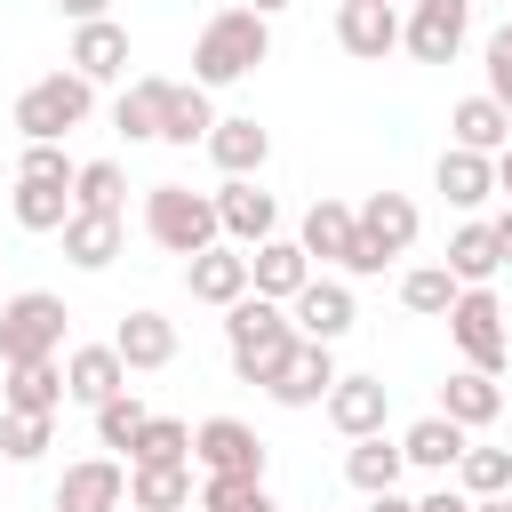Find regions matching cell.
I'll use <instances>...</instances> for the list:
<instances>
[{
	"instance_id": "6da1fadb",
	"label": "cell",
	"mask_w": 512,
	"mask_h": 512,
	"mask_svg": "<svg viewBox=\"0 0 512 512\" xmlns=\"http://www.w3.org/2000/svg\"><path fill=\"white\" fill-rule=\"evenodd\" d=\"M296 344H304V336H296L288 304H272V296H256V288L224 312V352H232V376H240V384H264V392H272L280 368L296 360Z\"/></svg>"
},
{
	"instance_id": "7a4b0ae2",
	"label": "cell",
	"mask_w": 512,
	"mask_h": 512,
	"mask_svg": "<svg viewBox=\"0 0 512 512\" xmlns=\"http://www.w3.org/2000/svg\"><path fill=\"white\" fill-rule=\"evenodd\" d=\"M264 56H272V16H256V8H216V16L200 24V40H192V80H200V88H232V80H248Z\"/></svg>"
},
{
	"instance_id": "3957f363",
	"label": "cell",
	"mask_w": 512,
	"mask_h": 512,
	"mask_svg": "<svg viewBox=\"0 0 512 512\" xmlns=\"http://www.w3.org/2000/svg\"><path fill=\"white\" fill-rule=\"evenodd\" d=\"M144 232H152V248H168V256H208L216 240H224V224H216V192H192V184H152L144 192Z\"/></svg>"
},
{
	"instance_id": "277c9868",
	"label": "cell",
	"mask_w": 512,
	"mask_h": 512,
	"mask_svg": "<svg viewBox=\"0 0 512 512\" xmlns=\"http://www.w3.org/2000/svg\"><path fill=\"white\" fill-rule=\"evenodd\" d=\"M64 296L48 288H24V296H0V368H24V360H56L64 352Z\"/></svg>"
},
{
	"instance_id": "5b68a950",
	"label": "cell",
	"mask_w": 512,
	"mask_h": 512,
	"mask_svg": "<svg viewBox=\"0 0 512 512\" xmlns=\"http://www.w3.org/2000/svg\"><path fill=\"white\" fill-rule=\"evenodd\" d=\"M88 112H96V88H88L80 72H48V80H32V88L16 96V136H24V144H64Z\"/></svg>"
},
{
	"instance_id": "8992f818",
	"label": "cell",
	"mask_w": 512,
	"mask_h": 512,
	"mask_svg": "<svg viewBox=\"0 0 512 512\" xmlns=\"http://www.w3.org/2000/svg\"><path fill=\"white\" fill-rule=\"evenodd\" d=\"M192 464H200V480H264V440L240 416H208V424H192Z\"/></svg>"
},
{
	"instance_id": "52a82bcc",
	"label": "cell",
	"mask_w": 512,
	"mask_h": 512,
	"mask_svg": "<svg viewBox=\"0 0 512 512\" xmlns=\"http://www.w3.org/2000/svg\"><path fill=\"white\" fill-rule=\"evenodd\" d=\"M448 336H456V352H464V368H504L512 360V328H504V304L488 296V288H464L456 296V312H448Z\"/></svg>"
},
{
	"instance_id": "ba28073f",
	"label": "cell",
	"mask_w": 512,
	"mask_h": 512,
	"mask_svg": "<svg viewBox=\"0 0 512 512\" xmlns=\"http://www.w3.org/2000/svg\"><path fill=\"white\" fill-rule=\"evenodd\" d=\"M464 32H472V0H408L400 16V48L416 64H456Z\"/></svg>"
},
{
	"instance_id": "9c48e42d",
	"label": "cell",
	"mask_w": 512,
	"mask_h": 512,
	"mask_svg": "<svg viewBox=\"0 0 512 512\" xmlns=\"http://www.w3.org/2000/svg\"><path fill=\"white\" fill-rule=\"evenodd\" d=\"M216 224H224L232 248H264V240L280 232V200H272L256 176H224V184H216Z\"/></svg>"
},
{
	"instance_id": "30bf717a",
	"label": "cell",
	"mask_w": 512,
	"mask_h": 512,
	"mask_svg": "<svg viewBox=\"0 0 512 512\" xmlns=\"http://www.w3.org/2000/svg\"><path fill=\"white\" fill-rule=\"evenodd\" d=\"M128 504V472H120V456H80V464H64V480H56V512H120Z\"/></svg>"
},
{
	"instance_id": "8fae6325",
	"label": "cell",
	"mask_w": 512,
	"mask_h": 512,
	"mask_svg": "<svg viewBox=\"0 0 512 512\" xmlns=\"http://www.w3.org/2000/svg\"><path fill=\"white\" fill-rule=\"evenodd\" d=\"M336 48L360 56V64H384V56L400 48V8H384V0H344V8H336Z\"/></svg>"
},
{
	"instance_id": "7c38bea8",
	"label": "cell",
	"mask_w": 512,
	"mask_h": 512,
	"mask_svg": "<svg viewBox=\"0 0 512 512\" xmlns=\"http://www.w3.org/2000/svg\"><path fill=\"white\" fill-rule=\"evenodd\" d=\"M184 288H192V304H216V312H232L256 280H248V248H232V240H216L208 256H192L184 264Z\"/></svg>"
},
{
	"instance_id": "4fadbf2b",
	"label": "cell",
	"mask_w": 512,
	"mask_h": 512,
	"mask_svg": "<svg viewBox=\"0 0 512 512\" xmlns=\"http://www.w3.org/2000/svg\"><path fill=\"white\" fill-rule=\"evenodd\" d=\"M288 320H296V336H304V344H336V336H352V320H360V312H352V288H344V280H320V272H312V280H304V296L288 304Z\"/></svg>"
},
{
	"instance_id": "5bb4252c",
	"label": "cell",
	"mask_w": 512,
	"mask_h": 512,
	"mask_svg": "<svg viewBox=\"0 0 512 512\" xmlns=\"http://www.w3.org/2000/svg\"><path fill=\"white\" fill-rule=\"evenodd\" d=\"M320 408H328V424H336L344 440H368V432H384V416H392V384H384V376H336V392H328Z\"/></svg>"
},
{
	"instance_id": "9a60e30c",
	"label": "cell",
	"mask_w": 512,
	"mask_h": 512,
	"mask_svg": "<svg viewBox=\"0 0 512 512\" xmlns=\"http://www.w3.org/2000/svg\"><path fill=\"white\" fill-rule=\"evenodd\" d=\"M416 232H424V216H416V200L408 192H368L360 200V240L392 264V256H408L416 248Z\"/></svg>"
},
{
	"instance_id": "2e32d148",
	"label": "cell",
	"mask_w": 512,
	"mask_h": 512,
	"mask_svg": "<svg viewBox=\"0 0 512 512\" xmlns=\"http://www.w3.org/2000/svg\"><path fill=\"white\" fill-rule=\"evenodd\" d=\"M88 88H104V80H128V24H72V56H64Z\"/></svg>"
},
{
	"instance_id": "e0dca14e",
	"label": "cell",
	"mask_w": 512,
	"mask_h": 512,
	"mask_svg": "<svg viewBox=\"0 0 512 512\" xmlns=\"http://www.w3.org/2000/svg\"><path fill=\"white\" fill-rule=\"evenodd\" d=\"M168 96H176V80H160V72L128 80V88L112 96V128H120L128 144H160V128H168Z\"/></svg>"
},
{
	"instance_id": "ac0fdd59",
	"label": "cell",
	"mask_w": 512,
	"mask_h": 512,
	"mask_svg": "<svg viewBox=\"0 0 512 512\" xmlns=\"http://www.w3.org/2000/svg\"><path fill=\"white\" fill-rule=\"evenodd\" d=\"M432 184L448 192V208L480 216V208L496 200V160H488V152H464V144H448V152L432 160Z\"/></svg>"
},
{
	"instance_id": "d6986e66",
	"label": "cell",
	"mask_w": 512,
	"mask_h": 512,
	"mask_svg": "<svg viewBox=\"0 0 512 512\" xmlns=\"http://www.w3.org/2000/svg\"><path fill=\"white\" fill-rule=\"evenodd\" d=\"M248 280H256V296H272V304H296L304 296V280H312V256H304V240H264V248H248Z\"/></svg>"
},
{
	"instance_id": "ffe728a7",
	"label": "cell",
	"mask_w": 512,
	"mask_h": 512,
	"mask_svg": "<svg viewBox=\"0 0 512 512\" xmlns=\"http://www.w3.org/2000/svg\"><path fill=\"white\" fill-rule=\"evenodd\" d=\"M64 400H72L64 360H24V368L0 376V408H8V416H56Z\"/></svg>"
},
{
	"instance_id": "44dd1931",
	"label": "cell",
	"mask_w": 512,
	"mask_h": 512,
	"mask_svg": "<svg viewBox=\"0 0 512 512\" xmlns=\"http://www.w3.org/2000/svg\"><path fill=\"white\" fill-rule=\"evenodd\" d=\"M296 240H304V256H320V264H336V272H344V256L360 248V208H344V200H328V192H320V200L304 208V232H296Z\"/></svg>"
},
{
	"instance_id": "7402d4cb",
	"label": "cell",
	"mask_w": 512,
	"mask_h": 512,
	"mask_svg": "<svg viewBox=\"0 0 512 512\" xmlns=\"http://www.w3.org/2000/svg\"><path fill=\"white\" fill-rule=\"evenodd\" d=\"M112 352L128 360V376H144V368H168V360H176V320L144 304V312H128V320L112 328Z\"/></svg>"
},
{
	"instance_id": "603a6c76",
	"label": "cell",
	"mask_w": 512,
	"mask_h": 512,
	"mask_svg": "<svg viewBox=\"0 0 512 512\" xmlns=\"http://www.w3.org/2000/svg\"><path fill=\"white\" fill-rule=\"evenodd\" d=\"M64 384H72L80 408H104L112 392H128V360H120L112 344H72V352H64Z\"/></svg>"
},
{
	"instance_id": "cb8c5ba5",
	"label": "cell",
	"mask_w": 512,
	"mask_h": 512,
	"mask_svg": "<svg viewBox=\"0 0 512 512\" xmlns=\"http://www.w3.org/2000/svg\"><path fill=\"white\" fill-rule=\"evenodd\" d=\"M440 416L464 424V432H488V424L504 416V384H496L488 368H456V376L440 384Z\"/></svg>"
},
{
	"instance_id": "d4e9b609",
	"label": "cell",
	"mask_w": 512,
	"mask_h": 512,
	"mask_svg": "<svg viewBox=\"0 0 512 512\" xmlns=\"http://www.w3.org/2000/svg\"><path fill=\"white\" fill-rule=\"evenodd\" d=\"M328 392H336V344H296V360L280 368L272 400L280 408H320Z\"/></svg>"
},
{
	"instance_id": "484cf974",
	"label": "cell",
	"mask_w": 512,
	"mask_h": 512,
	"mask_svg": "<svg viewBox=\"0 0 512 512\" xmlns=\"http://www.w3.org/2000/svg\"><path fill=\"white\" fill-rule=\"evenodd\" d=\"M464 448H472V432H464V424H448L440 408H432V416H416V424L400 432V456H408L416 472H456V464H464Z\"/></svg>"
},
{
	"instance_id": "4316f807",
	"label": "cell",
	"mask_w": 512,
	"mask_h": 512,
	"mask_svg": "<svg viewBox=\"0 0 512 512\" xmlns=\"http://www.w3.org/2000/svg\"><path fill=\"white\" fill-rule=\"evenodd\" d=\"M208 160H216L224 176H264V160H272V136H264L248 112H232V120H216V128H208Z\"/></svg>"
},
{
	"instance_id": "83f0119b",
	"label": "cell",
	"mask_w": 512,
	"mask_h": 512,
	"mask_svg": "<svg viewBox=\"0 0 512 512\" xmlns=\"http://www.w3.org/2000/svg\"><path fill=\"white\" fill-rule=\"evenodd\" d=\"M448 136H456L464 152H488V160H496V152L512 144V112H504V104L480 88V96H464V104L448 112Z\"/></svg>"
},
{
	"instance_id": "f1b7e54d",
	"label": "cell",
	"mask_w": 512,
	"mask_h": 512,
	"mask_svg": "<svg viewBox=\"0 0 512 512\" xmlns=\"http://www.w3.org/2000/svg\"><path fill=\"white\" fill-rule=\"evenodd\" d=\"M448 272H456L464 288H488V280L504 272V256H496V232H488V216H464V224L448 232Z\"/></svg>"
},
{
	"instance_id": "f546056e",
	"label": "cell",
	"mask_w": 512,
	"mask_h": 512,
	"mask_svg": "<svg viewBox=\"0 0 512 512\" xmlns=\"http://www.w3.org/2000/svg\"><path fill=\"white\" fill-rule=\"evenodd\" d=\"M400 472H408V456H400V440H384V432H368V440H352V448H344V480H352L360 496L400 488Z\"/></svg>"
},
{
	"instance_id": "4dcf8cb0",
	"label": "cell",
	"mask_w": 512,
	"mask_h": 512,
	"mask_svg": "<svg viewBox=\"0 0 512 512\" xmlns=\"http://www.w3.org/2000/svg\"><path fill=\"white\" fill-rule=\"evenodd\" d=\"M56 240H64V256H72L80 272H104V264L120 256L128 232H120V216H80V208H72V224H64Z\"/></svg>"
},
{
	"instance_id": "1f68e13d",
	"label": "cell",
	"mask_w": 512,
	"mask_h": 512,
	"mask_svg": "<svg viewBox=\"0 0 512 512\" xmlns=\"http://www.w3.org/2000/svg\"><path fill=\"white\" fill-rule=\"evenodd\" d=\"M200 488H192V464H144V472H128V504L136 512H184Z\"/></svg>"
},
{
	"instance_id": "d6a6232c",
	"label": "cell",
	"mask_w": 512,
	"mask_h": 512,
	"mask_svg": "<svg viewBox=\"0 0 512 512\" xmlns=\"http://www.w3.org/2000/svg\"><path fill=\"white\" fill-rule=\"evenodd\" d=\"M208 128H216V104H208V88H200V80H176V96H168V128H160V144H176V152H192V144H208Z\"/></svg>"
},
{
	"instance_id": "836d02e7",
	"label": "cell",
	"mask_w": 512,
	"mask_h": 512,
	"mask_svg": "<svg viewBox=\"0 0 512 512\" xmlns=\"http://www.w3.org/2000/svg\"><path fill=\"white\" fill-rule=\"evenodd\" d=\"M8 216H16L24 232H64V224H72V192H64V184H24V176H16Z\"/></svg>"
},
{
	"instance_id": "e575fe53",
	"label": "cell",
	"mask_w": 512,
	"mask_h": 512,
	"mask_svg": "<svg viewBox=\"0 0 512 512\" xmlns=\"http://www.w3.org/2000/svg\"><path fill=\"white\" fill-rule=\"evenodd\" d=\"M456 296H464V280H456L448 264H416V272H400V304L424 312V320H448Z\"/></svg>"
},
{
	"instance_id": "d590c367",
	"label": "cell",
	"mask_w": 512,
	"mask_h": 512,
	"mask_svg": "<svg viewBox=\"0 0 512 512\" xmlns=\"http://www.w3.org/2000/svg\"><path fill=\"white\" fill-rule=\"evenodd\" d=\"M144 464H192V424L184 416H152L136 432V448H128V472H144Z\"/></svg>"
},
{
	"instance_id": "8d00e7d4",
	"label": "cell",
	"mask_w": 512,
	"mask_h": 512,
	"mask_svg": "<svg viewBox=\"0 0 512 512\" xmlns=\"http://www.w3.org/2000/svg\"><path fill=\"white\" fill-rule=\"evenodd\" d=\"M120 192H128L120 160H80V176H72V208L80 216H120Z\"/></svg>"
},
{
	"instance_id": "74e56055",
	"label": "cell",
	"mask_w": 512,
	"mask_h": 512,
	"mask_svg": "<svg viewBox=\"0 0 512 512\" xmlns=\"http://www.w3.org/2000/svg\"><path fill=\"white\" fill-rule=\"evenodd\" d=\"M96 416V448H136V432L152 424V408L136 400V392H112L104 408H88Z\"/></svg>"
},
{
	"instance_id": "f35d334b",
	"label": "cell",
	"mask_w": 512,
	"mask_h": 512,
	"mask_svg": "<svg viewBox=\"0 0 512 512\" xmlns=\"http://www.w3.org/2000/svg\"><path fill=\"white\" fill-rule=\"evenodd\" d=\"M456 488L464 496H512V448H464Z\"/></svg>"
},
{
	"instance_id": "ab89813d",
	"label": "cell",
	"mask_w": 512,
	"mask_h": 512,
	"mask_svg": "<svg viewBox=\"0 0 512 512\" xmlns=\"http://www.w3.org/2000/svg\"><path fill=\"white\" fill-rule=\"evenodd\" d=\"M48 432H56V416H8V408H0V456H8V464L48 456Z\"/></svg>"
},
{
	"instance_id": "60d3db41",
	"label": "cell",
	"mask_w": 512,
	"mask_h": 512,
	"mask_svg": "<svg viewBox=\"0 0 512 512\" xmlns=\"http://www.w3.org/2000/svg\"><path fill=\"white\" fill-rule=\"evenodd\" d=\"M200 512H280L264 480H200Z\"/></svg>"
},
{
	"instance_id": "b9f144b4",
	"label": "cell",
	"mask_w": 512,
	"mask_h": 512,
	"mask_svg": "<svg viewBox=\"0 0 512 512\" xmlns=\"http://www.w3.org/2000/svg\"><path fill=\"white\" fill-rule=\"evenodd\" d=\"M16 176H24V184H64V192H72V176H80V160H64V144H24V160H16Z\"/></svg>"
},
{
	"instance_id": "7bdbcfd3",
	"label": "cell",
	"mask_w": 512,
	"mask_h": 512,
	"mask_svg": "<svg viewBox=\"0 0 512 512\" xmlns=\"http://www.w3.org/2000/svg\"><path fill=\"white\" fill-rule=\"evenodd\" d=\"M480 56H488V64H480V72H488V96L512 112V16L488 32V48H480Z\"/></svg>"
},
{
	"instance_id": "ee69618b",
	"label": "cell",
	"mask_w": 512,
	"mask_h": 512,
	"mask_svg": "<svg viewBox=\"0 0 512 512\" xmlns=\"http://www.w3.org/2000/svg\"><path fill=\"white\" fill-rule=\"evenodd\" d=\"M56 16H72V24H104L112 0H56Z\"/></svg>"
},
{
	"instance_id": "f6af8a7d",
	"label": "cell",
	"mask_w": 512,
	"mask_h": 512,
	"mask_svg": "<svg viewBox=\"0 0 512 512\" xmlns=\"http://www.w3.org/2000/svg\"><path fill=\"white\" fill-rule=\"evenodd\" d=\"M416 512H472V496L464 488H432V496H416Z\"/></svg>"
},
{
	"instance_id": "bcb514c9",
	"label": "cell",
	"mask_w": 512,
	"mask_h": 512,
	"mask_svg": "<svg viewBox=\"0 0 512 512\" xmlns=\"http://www.w3.org/2000/svg\"><path fill=\"white\" fill-rule=\"evenodd\" d=\"M488 232H496V256H504V264H512V200H504V208H496V216H488Z\"/></svg>"
},
{
	"instance_id": "7dc6e473",
	"label": "cell",
	"mask_w": 512,
	"mask_h": 512,
	"mask_svg": "<svg viewBox=\"0 0 512 512\" xmlns=\"http://www.w3.org/2000/svg\"><path fill=\"white\" fill-rule=\"evenodd\" d=\"M368 512H416V504H408L400 488H384V496H368Z\"/></svg>"
},
{
	"instance_id": "c3c4849f",
	"label": "cell",
	"mask_w": 512,
	"mask_h": 512,
	"mask_svg": "<svg viewBox=\"0 0 512 512\" xmlns=\"http://www.w3.org/2000/svg\"><path fill=\"white\" fill-rule=\"evenodd\" d=\"M496 192H512V144L496 152Z\"/></svg>"
},
{
	"instance_id": "681fc988",
	"label": "cell",
	"mask_w": 512,
	"mask_h": 512,
	"mask_svg": "<svg viewBox=\"0 0 512 512\" xmlns=\"http://www.w3.org/2000/svg\"><path fill=\"white\" fill-rule=\"evenodd\" d=\"M472 512H512V496H472Z\"/></svg>"
},
{
	"instance_id": "f907efd6",
	"label": "cell",
	"mask_w": 512,
	"mask_h": 512,
	"mask_svg": "<svg viewBox=\"0 0 512 512\" xmlns=\"http://www.w3.org/2000/svg\"><path fill=\"white\" fill-rule=\"evenodd\" d=\"M248 8H256V16H280V8H288V0H248Z\"/></svg>"
},
{
	"instance_id": "816d5d0a",
	"label": "cell",
	"mask_w": 512,
	"mask_h": 512,
	"mask_svg": "<svg viewBox=\"0 0 512 512\" xmlns=\"http://www.w3.org/2000/svg\"><path fill=\"white\" fill-rule=\"evenodd\" d=\"M384 8H400V0H384Z\"/></svg>"
}]
</instances>
